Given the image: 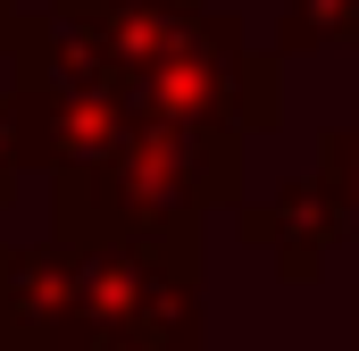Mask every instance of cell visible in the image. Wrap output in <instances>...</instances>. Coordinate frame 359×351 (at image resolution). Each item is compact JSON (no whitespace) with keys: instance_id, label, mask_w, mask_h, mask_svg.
I'll list each match as a JSON object with an SVG mask.
<instances>
[{"instance_id":"6da1fadb","label":"cell","mask_w":359,"mask_h":351,"mask_svg":"<svg viewBox=\"0 0 359 351\" xmlns=\"http://www.w3.org/2000/svg\"><path fill=\"white\" fill-rule=\"evenodd\" d=\"M100 59L126 117L151 126H226V134H276L284 126V59L243 34L217 0H117L76 25Z\"/></svg>"},{"instance_id":"7a4b0ae2","label":"cell","mask_w":359,"mask_h":351,"mask_svg":"<svg viewBox=\"0 0 359 351\" xmlns=\"http://www.w3.org/2000/svg\"><path fill=\"white\" fill-rule=\"evenodd\" d=\"M217 201H243V134L134 117L109 168L50 184V243L84 251V243H117V234H142V243L192 234V218Z\"/></svg>"},{"instance_id":"3957f363","label":"cell","mask_w":359,"mask_h":351,"mask_svg":"<svg viewBox=\"0 0 359 351\" xmlns=\"http://www.w3.org/2000/svg\"><path fill=\"white\" fill-rule=\"evenodd\" d=\"M243 243H259L292 284H309L326 251L343 243L334 234V209H326V192L309 184V176H292V184H276L268 201H243Z\"/></svg>"},{"instance_id":"277c9868","label":"cell","mask_w":359,"mask_h":351,"mask_svg":"<svg viewBox=\"0 0 359 351\" xmlns=\"http://www.w3.org/2000/svg\"><path fill=\"white\" fill-rule=\"evenodd\" d=\"M67 301V251L59 243H0V351H50Z\"/></svg>"},{"instance_id":"5b68a950","label":"cell","mask_w":359,"mask_h":351,"mask_svg":"<svg viewBox=\"0 0 359 351\" xmlns=\"http://www.w3.org/2000/svg\"><path fill=\"white\" fill-rule=\"evenodd\" d=\"M301 51H359V0H284L276 59H301Z\"/></svg>"},{"instance_id":"8992f818","label":"cell","mask_w":359,"mask_h":351,"mask_svg":"<svg viewBox=\"0 0 359 351\" xmlns=\"http://www.w3.org/2000/svg\"><path fill=\"white\" fill-rule=\"evenodd\" d=\"M318 192H326V209H334V234L359 243V109L334 126V134H318V176H309Z\"/></svg>"},{"instance_id":"52a82bcc","label":"cell","mask_w":359,"mask_h":351,"mask_svg":"<svg viewBox=\"0 0 359 351\" xmlns=\"http://www.w3.org/2000/svg\"><path fill=\"white\" fill-rule=\"evenodd\" d=\"M34 109H25V92L0 84V201L17 192V176H34Z\"/></svg>"},{"instance_id":"ba28073f","label":"cell","mask_w":359,"mask_h":351,"mask_svg":"<svg viewBox=\"0 0 359 351\" xmlns=\"http://www.w3.org/2000/svg\"><path fill=\"white\" fill-rule=\"evenodd\" d=\"M59 25H84V17H100V8H117V0H42Z\"/></svg>"},{"instance_id":"9c48e42d","label":"cell","mask_w":359,"mask_h":351,"mask_svg":"<svg viewBox=\"0 0 359 351\" xmlns=\"http://www.w3.org/2000/svg\"><path fill=\"white\" fill-rule=\"evenodd\" d=\"M8 25H17V0H0V51H8Z\"/></svg>"}]
</instances>
